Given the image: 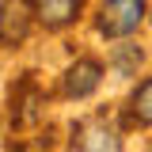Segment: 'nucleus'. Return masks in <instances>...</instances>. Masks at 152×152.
Instances as JSON below:
<instances>
[{"label":"nucleus","instance_id":"1","mask_svg":"<svg viewBox=\"0 0 152 152\" xmlns=\"http://www.w3.org/2000/svg\"><path fill=\"white\" fill-rule=\"evenodd\" d=\"M145 15V4L141 0H107L99 8V34L107 38H126L137 31V23Z\"/></svg>","mask_w":152,"mask_h":152},{"label":"nucleus","instance_id":"2","mask_svg":"<svg viewBox=\"0 0 152 152\" xmlns=\"http://www.w3.org/2000/svg\"><path fill=\"white\" fill-rule=\"evenodd\" d=\"M99 80H103V65L99 61H76L72 69L65 72V95L69 99H84V95H91L99 88Z\"/></svg>","mask_w":152,"mask_h":152},{"label":"nucleus","instance_id":"3","mask_svg":"<svg viewBox=\"0 0 152 152\" xmlns=\"http://www.w3.org/2000/svg\"><path fill=\"white\" fill-rule=\"evenodd\" d=\"M72 145L80 152H118V137L107 122H88V126H80L72 137Z\"/></svg>","mask_w":152,"mask_h":152},{"label":"nucleus","instance_id":"4","mask_svg":"<svg viewBox=\"0 0 152 152\" xmlns=\"http://www.w3.org/2000/svg\"><path fill=\"white\" fill-rule=\"evenodd\" d=\"M31 8H34V15L46 23V27H65V23H72L80 15V0H31Z\"/></svg>","mask_w":152,"mask_h":152},{"label":"nucleus","instance_id":"5","mask_svg":"<svg viewBox=\"0 0 152 152\" xmlns=\"http://www.w3.org/2000/svg\"><path fill=\"white\" fill-rule=\"evenodd\" d=\"M38 107H42V91H38L34 80L27 76L15 91H12V110H15V122H19V126L34 122V118H38Z\"/></svg>","mask_w":152,"mask_h":152},{"label":"nucleus","instance_id":"6","mask_svg":"<svg viewBox=\"0 0 152 152\" xmlns=\"http://www.w3.org/2000/svg\"><path fill=\"white\" fill-rule=\"evenodd\" d=\"M133 118L141 126H152V76L133 91Z\"/></svg>","mask_w":152,"mask_h":152},{"label":"nucleus","instance_id":"7","mask_svg":"<svg viewBox=\"0 0 152 152\" xmlns=\"http://www.w3.org/2000/svg\"><path fill=\"white\" fill-rule=\"evenodd\" d=\"M19 12H12V4L4 0V46H15L23 38V19H15Z\"/></svg>","mask_w":152,"mask_h":152}]
</instances>
